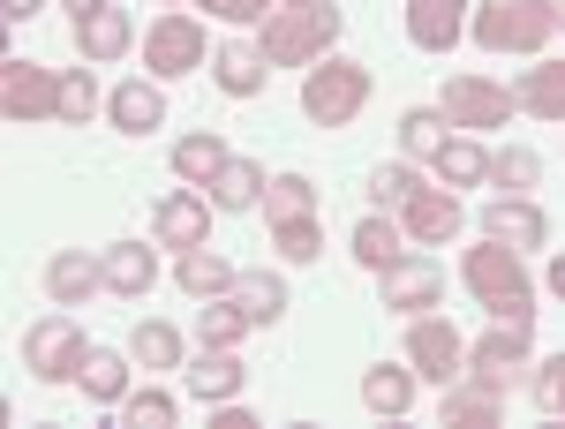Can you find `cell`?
<instances>
[{
  "instance_id": "6da1fadb",
  "label": "cell",
  "mask_w": 565,
  "mask_h": 429,
  "mask_svg": "<svg viewBox=\"0 0 565 429\" xmlns=\"http://www.w3.org/2000/svg\"><path fill=\"white\" fill-rule=\"evenodd\" d=\"M332 39H340V8L332 0H302V8H271L257 45L271 68H317Z\"/></svg>"
},
{
  "instance_id": "7a4b0ae2",
  "label": "cell",
  "mask_w": 565,
  "mask_h": 429,
  "mask_svg": "<svg viewBox=\"0 0 565 429\" xmlns=\"http://www.w3.org/2000/svg\"><path fill=\"white\" fill-rule=\"evenodd\" d=\"M460 279L476 287L482 309H498V317H535V287H527V271H521V249H505V242L482 234V249L460 257Z\"/></svg>"
},
{
  "instance_id": "3957f363",
  "label": "cell",
  "mask_w": 565,
  "mask_h": 429,
  "mask_svg": "<svg viewBox=\"0 0 565 429\" xmlns=\"http://www.w3.org/2000/svg\"><path fill=\"white\" fill-rule=\"evenodd\" d=\"M527 354H535V317H498V324L468 346V377L505 399L513 385H527V377H535V369H527Z\"/></svg>"
},
{
  "instance_id": "277c9868",
  "label": "cell",
  "mask_w": 565,
  "mask_h": 429,
  "mask_svg": "<svg viewBox=\"0 0 565 429\" xmlns=\"http://www.w3.org/2000/svg\"><path fill=\"white\" fill-rule=\"evenodd\" d=\"M362 98H370V68L362 61H317L302 76V114L317 129H348L362 114Z\"/></svg>"
},
{
  "instance_id": "5b68a950",
  "label": "cell",
  "mask_w": 565,
  "mask_h": 429,
  "mask_svg": "<svg viewBox=\"0 0 565 429\" xmlns=\"http://www.w3.org/2000/svg\"><path fill=\"white\" fill-rule=\"evenodd\" d=\"M468 39H476L482 53H543L551 23H543V8H535V0H476Z\"/></svg>"
},
{
  "instance_id": "8992f818",
  "label": "cell",
  "mask_w": 565,
  "mask_h": 429,
  "mask_svg": "<svg viewBox=\"0 0 565 429\" xmlns=\"http://www.w3.org/2000/svg\"><path fill=\"white\" fill-rule=\"evenodd\" d=\"M84 317L76 309H53V317H39L31 332H23V362H31V377H45V385H68L76 369H84Z\"/></svg>"
},
{
  "instance_id": "52a82bcc",
  "label": "cell",
  "mask_w": 565,
  "mask_h": 429,
  "mask_svg": "<svg viewBox=\"0 0 565 429\" xmlns=\"http://www.w3.org/2000/svg\"><path fill=\"white\" fill-rule=\"evenodd\" d=\"M407 362H415V377H430V385L445 392V385L468 377V340H460L445 317H407Z\"/></svg>"
},
{
  "instance_id": "ba28073f",
  "label": "cell",
  "mask_w": 565,
  "mask_h": 429,
  "mask_svg": "<svg viewBox=\"0 0 565 429\" xmlns=\"http://www.w3.org/2000/svg\"><path fill=\"white\" fill-rule=\"evenodd\" d=\"M212 53H204V23L196 15H181V8H167L151 31H143V68L151 76H189V68H204Z\"/></svg>"
},
{
  "instance_id": "9c48e42d",
  "label": "cell",
  "mask_w": 565,
  "mask_h": 429,
  "mask_svg": "<svg viewBox=\"0 0 565 429\" xmlns=\"http://www.w3.org/2000/svg\"><path fill=\"white\" fill-rule=\"evenodd\" d=\"M521 114V98L490 76H445V121L452 129H505Z\"/></svg>"
},
{
  "instance_id": "30bf717a",
  "label": "cell",
  "mask_w": 565,
  "mask_h": 429,
  "mask_svg": "<svg viewBox=\"0 0 565 429\" xmlns=\"http://www.w3.org/2000/svg\"><path fill=\"white\" fill-rule=\"evenodd\" d=\"M0 114L8 121H53L61 114V76L39 61H8L0 68Z\"/></svg>"
},
{
  "instance_id": "8fae6325",
  "label": "cell",
  "mask_w": 565,
  "mask_h": 429,
  "mask_svg": "<svg viewBox=\"0 0 565 429\" xmlns=\"http://www.w3.org/2000/svg\"><path fill=\"white\" fill-rule=\"evenodd\" d=\"M212 196L204 189H174V196H159V212H151V234H159V249H204L212 242Z\"/></svg>"
},
{
  "instance_id": "7c38bea8",
  "label": "cell",
  "mask_w": 565,
  "mask_h": 429,
  "mask_svg": "<svg viewBox=\"0 0 565 429\" xmlns=\"http://www.w3.org/2000/svg\"><path fill=\"white\" fill-rule=\"evenodd\" d=\"M377 287H385V309H399V317H430L437 301H445V271H437L430 257H399L377 271Z\"/></svg>"
},
{
  "instance_id": "4fadbf2b",
  "label": "cell",
  "mask_w": 565,
  "mask_h": 429,
  "mask_svg": "<svg viewBox=\"0 0 565 429\" xmlns=\"http://www.w3.org/2000/svg\"><path fill=\"white\" fill-rule=\"evenodd\" d=\"M399 226H407V242H423V249H445V242H452V234H460V196H452V189H415V196H407V204H399Z\"/></svg>"
},
{
  "instance_id": "5bb4252c",
  "label": "cell",
  "mask_w": 565,
  "mask_h": 429,
  "mask_svg": "<svg viewBox=\"0 0 565 429\" xmlns=\"http://www.w3.org/2000/svg\"><path fill=\"white\" fill-rule=\"evenodd\" d=\"M468 8L476 0H407V39L423 45V53H452V45L468 39Z\"/></svg>"
},
{
  "instance_id": "9a60e30c",
  "label": "cell",
  "mask_w": 565,
  "mask_h": 429,
  "mask_svg": "<svg viewBox=\"0 0 565 429\" xmlns=\"http://www.w3.org/2000/svg\"><path fill=\"white\" fill-rule=\"evenodd\" d=\"M181 385H189V399H204V407H226V399H242L249 369L234 362V346H204V354L181 369Z\"/></svg>"
},
{
  "instance_id": "2e32d148",
  "label": "cell",
  "mask_w": 565,
  "mask_h": 429,
  "mask_svg": "<svg viewBox=\"0 0 565 429\" xmlns=\"http://www.w3.org/2000/svg\"><path fill=\"white\" fill-rule=\"evenodd\" d=\"M264 76H271V61H264V45H257V39H226V45H212V84L226 90V98H257Z\"/></svg>"
},
{
  "instance_id": "e0dca14e",
  "label": "cell",
  "mask_w": 565,
  "mask_h": 429,
  "mask_svg": "<svg viewBox=\"0 0 565 429\" xmlns=\"http://www.w3.org/2000/svg\"><path fill=\"white\" fill-rule=\"evenodd\" d=\"M98 271H106V287L121 301H143L159 287V257H151L143 242H106V249H98Z\"/></svg>"
},
{
  "instance_id": "ac0fdd59",
  "label": "cell",
  "mask_w": 565,
  "mask_h": 429,
  "mask_svg": "<svg viewBox=\"0 0 565 429\" xmlns=\"http://www.w3.org/2000/svg\"><path fill=\"white\" fill-rule=\"evenodd\" d=\"M482 234L505 242V249H543V242H551V226H543V212H535L527 196H498V204H482Z\"/></svg>"
},
{
  "instance_id": "d6986e66",
  "label": "cell",
  "mask_w": 565,
  "mask_h": 429,
  "mask_svg": "<svg viewBox=\"0 0 565 429\" xmlns=\"http://www.w3.org/2000/svg\"><path fill=\"white\" fill-rule=\"evenodd\" d=\"M106 114H114V129H121V136H151L159 121H167V90L143 84V76H129V84L106 90Z\"/></svg>"
},
{
  "instance_id": "ffe728a7",
  "label": "cell",
  "mask_w": 565,
  "mask_h": 429,
  "mask_svg": "<svg viewBox=\"0 0 565 429\" xmlns=\"http://www.w3.org/2000/svg\"><path fill=\"white\" fill-rule=\"evenodd\" d=\"M129 45H136V23L114 8V0L90 8V15H76V53H84V61H121Z\"/></svg>"
},
{
  "instance_id": "44dd1931",
  "label": "cell",
  "mask_w": 565,
  "mask_h": 429,
  "mask_svg": "<svg viewBox=\"0 0 565 429\" xmlns=\"http://www.w3.org/2000/svg\"><path fill=\"white\" fill-rule=\"evenodd\" d=\"M98 287H106V271H98V257H84V249H61V257L45 264V294L61 301V309H84Z\"/></svg>"
},
{
  "instance_id": "7402d4cb",
  "label": "cell",
  "mask_w": 565,
  "mask_h": 429,
  "mask_svg": "<svg viewBox=\"0 0 565 429\" xmlns=\"http://www.w3.org/2000/svg\"><path fill=\"white\" fill-rule=\"evenodd\" d=\"M174 279H181V294H189V301H212V294H234V279H242V271L204 242V249H181Z\"/></svg>"
},
{
  "instance_id": "603a6c76",
  "label": "cell",
  "mask_w": 565,
  "mask_h": 429,
  "mask_svg": "<svg viewBox=\"0 0 565 429\" xmlns=\"http://www.w3.org/2000/svg\"><path fill=\"white\" fill-rule=\"evenodd\" d=\"M129 362L136 354H114V346H90L84 354V369H76V385L98 399V407H121L129 399Z\"/></svg>"
},
{
  "instance_id": "cb8c5ba5",
  "label": "cell",
  "mask_w": 565,
  "mask_h": 429,
  "mask_svg": "<svg viewBox=\"0 0 565 429\" xmlns=\"http://www.w3.org/2000/svg\"><path fill=\"white\" fill-rule=\"evenodd\" d=\"M399 242H407V226H399V218H377V212H370L362 226H354V242H348V249H354V264H362V271H385V264L407 257Z\"/></svg>"
},
{
  "instance_id": "d4e9b609",
  "label": "cell",
  "mask_w": 565,
  "mask_h": 429,
  "mask_svg": "<svg viewBox=\"0 0 565 429\" xmlns=\"http://www.w3.org/2000/svg\"><path fill=\"white\" fill-rule=\"evenodd\" d=\"M430 167L445 189H476V181H490V151H482L476 136H445V151H437Z\"/></svg>"
},
{
  "instance_id": "484cf974",
  "label": "cell",
  "mask_w": 565,
  "mask_h": 429,
  "mask_svg": "<svg viewBox=\"0 0 565 429\" xmlns=\"http://www.w3.org/2000/svg\"><path fill=\"white\" fill-rule=\"evenodd\" d=\"M212 204H218V212H257V204H264V167H257V159H226L218 181H212Z\"/></svg>"
},
{
  "instance_id": "4316f807",
  "label": "cell",
  "mask_w": 565,
  "mask_h": 429,
  "mask_svg": "<svg viewBox=\"0 0 565 429\" xmlns=\"http://www.w3.org/2000/svg\"><path fill=\"white\" fill-rule=\"evenodd\" d=\"M234 301L249 309V324H279L295 294H287V279H279V271H242V279H234Z\"/></svg>"
},
{
  "instance_id": "83f0119b",
  "label": "cell",
  "mask_w": 565,
  "mask_h": 429,
  "mask_svg": "<svg viewBox=\"0 0 565 429\" xmlns=\"http://www.w3.org/2000/svg\"><path fill=\"white\" fill-rule=\"evenodd\" d=\"M226 159H234V151H226V136H212V129H204V136H181V143H174V173H181V181H196V189H212Z\"/></svg>"
},
{
  "instance_id": "f1b7e54d",
  "label": "cell",
  "mask_w": 565,
  "mask_h": 429,
  "mask_svg": "<svg viewBox=\"0 0 565 429\" xmlns=\"http://www.w3.org/2000/svg\"><path fill=\"white\" fill-rule=\"evenodd\" d=\"M527 114H543V121H565V61H543V68H527L521 84H513Z\"/></svg>"
},
{
  "instance_id": "f546056e",
  "label": "cell",
  "mask_w": 565,
  "mask_h": 429,
  "mask_svg": "<svg viewBox=\"0 0 565 429\" xmlns=\"http://www.w3.org/2000/svg\"><path fill=\"white\" fill-rule=\"evenodd\" d=\"M362 407H370V415H407V407H415V369L377 362V369L362 377Z\"/></svg>"
},
{
  "instance_id": "4dcf8cb0",
  "label": "cell",
  "mask_w": 565,
  "mask_h": 429,
  "mask_svg": "<svg viewBox=\"0 0 565 429\" xmlns=\"http://www.w3.org/2000/svg\"><path fill=\"white\" fill-rule=\"evenodd\" d=\"M445 136H452L445 106H415V114H399V151H407V159H437Z\"/></svg>"
},
{
  "instance_id": "1f68e13d",
  "label": "cell",
  "mask_w": 565,
  "mask_h": 429,
  "mask_svg": "<svg viewBox=\"0 0 565 429\" xmlns=\"http://www.w3.org/2000/svg\"><path fill=\"white\" fill-rule=\"evenodd\" d=\"M242 332H249V309H242L234 294L204 301V317H196V346H242Z\"/></svg>"
},
{
  "instance_id": "d6a6232c",
  "label": "cell",
  "mask_w": 565,
  "mask_h": 429,
  "mask_svg": "<svg viewBox=\"0 0 565 429\" xmlns=\"http://www.w3.org/2000/svg\"><path fill=\"white\" fill-rule=\"evenodd\" d=\"M317 212V189H309V173H271L264 181V218L279 226V218H309Z\"/></svg>"
},
{
  "instance_id": "836d02e7",
  "label": "cell",
  "mask_w": 565,
  "mask_h": 429,
  "mask_svg": "<svg viewBox=\"0 0 565 429\" xmlns=\"http://www.w3.org/2000/svg\"><path fill=\"white\" fill-rule=\"evenodd\" d=\"M437 415H445V422L482 429V422H498V392L476 385V377H460V385H445V407H437Z\"/></svg>"
},
{
  "instance_id": "e575fe53",
  "label": "cell",
  "mask_w": 565,
  "mask_h": 429,
  "mask_svg": "<svg viewBox=\"0 0 565 429\" xmlns=\"http://www.w3.org/2000/svg\"><path fill=\"white\" fill-rule=\"evenodd\" d=\"M490 181H498L505 196H527V189L543 181V159H535L527 143H505V151H490Z\"/></svg>"
},
{
  "instance_id": "d590c367",
  "label": "cell",
  "mask_w": 565,
  "mask_h": 429,
  "mask_svg": "<svg viewBox=\"0 0 565 429\" xmlns=\"http://www.w3.org/2000/svg\"><path fill=\"white\" fill-rule=\"evenodd\" d=\"M129 354L143 362V369H181V332H174V324H136Z\"/></svg>"
},
{
  "instance_id": "8d00e7d4",
  "label": "cell",
  "mask_w": 565,
  "mask_h": 429,
  "mask_svg": "<svg viewBox=\"0 0 565 429\" xmlns=\"http://www.w3.org/2000/svg\"><path fill=\"white\" fill-rule=\"evenodd\" d=\"M98 106H106V98H98V76H90V68H68V76H61V114H53V121L84 129Z\"/></svg>"
},
{
  "instance_id": "74e56055",
  "label": "cell",
  "mask_w": 565,
  "mask_h": 429,
  "mask_svg": "<svg viewBox=\"0 0 565 429\" xmlns=\"http://www.w3.org/2000/svg\"><path fill=\"white\" fill-rule=\"evenodd\" d=\"M271 234H279V257H287V264L324 257V226H317V212H309V218H279Z\"/></svg>"
},
{
  "instance_id": "f35d334b",
  "label": "cell",
  "mask_w": 565,
  "mask_h": 429,
  "mask_svg": "<svg viewBox=\"0 0 565 429\" xmlns=\"http://www.w3.org/2000/svg\"><path fill=\"white\" fill-rule=\"evenodd\" d=\"M415 189H423V173H415V167H377V173H370V204H377V212H399Z\"/></svg>"
},
{
  "instance_id": "ab89813d",
  "label": "cell",
  "mask_w": 565,
  "mask_h": 429,
  "mask_svg": "<svg viewBox=\"0 0 565 429\" xmlns=\"http://www.w3.org/2000/svg\"><path fill=\"white\" fill-rule=\"evenodd\" d=\"M121 422L129 429H174V399L167 392H129L121 399Z\"/></svg>"
},
{
  "instance_id": "60d3db41",
  "label": "cell",
  "mask_w": 565,
  "mask_h": 429,
  "mask_svg": "<svg viewBox=\"0 0 565 429\" xmlns=\"http://www.w3.org/2000/svg\"><path fill=\"white\" fill-rule=\"evenodd\" d=\"M527 392H535V407H543V415L558 422V415H565V354H551V362H543V369L527 377Z\"/></svg>"
},
{
  "instance_id": "b9f144b4",
  "label": "cell",
  "mask_w": 565,
  "mask_h": 429,
  "mask_svg": "<svg viewBox=\"0 0 565 429\" xmlns=\"http://www.w3.org/2000/svg\"><path fill=\"white\" fill-rule=\"evenodd\" d=\"M196 8L218 23H264V0H196Z\"/></svg>"
},
{
  "instance_id": "7bdbcfd3",
  "label": "cell",
  "mask_w": 565,
  "mask_h": 429,
  "mask_svg": "<svg viewBox=\"0 0 565 429\" xmlns=\"http://www.w3.org/2000/svg\"><path fill=\"white\" fill-rule=\"evenodd\" d=\"M543 287H551V294L565 301V249H558V257H551V271H543Z\"/></svg>"
},
{
  "instance_id": "ee69618b",
  "label": "cell",
  "mask_w": 565,
  "mask_h": 429,
  "mask_svg": "<svg viewBox=\"0 0 565 429\" xmlns=\"http://www.w3.org/2000/svg\"><path fill=\"white\" fill-rule=\"evenodd\" d=\"M0 15H8V23H23V15H39V0H0Z\"/></svg>"
},
{
  "instance_id": "f6af8a7d",
  "label": "cell",
  "mask_w": 565,
  "mask_h": 429,
  "mask_svg": "<svg viewBox=\"0 0 565 429\" xmlns=\"http://www.w3.org/2000/svg\"><path fill=\"white\" fill-rule=\"evenodd\" d=\"M535 8H543V23H551V31H565V0H535Z\"/></svg>"
},
{
  "instance_id": "bcb514c9",
  "label": "cell",
  "mask_w": 565,
  "mask_h": 429,
  "mask_svg": "<svg viewBox=\"0 0 565 429\" xmlns=\"http://www.w3.org/2000/svg\"><path fill=\"white\" fill-rule=\"evenodd\" d=\"M61 8H68V15H90V8H106V0H61Z\"/></svg>"
},
{
  "instance_id": "7dc6e473",
  "label": "cell",
  "mask_w": 565,
  "mask_h": 429,
  "mask_svg": "<svg viewBox=\"0 0 565 429\" xmlns=\"http://www.w3.org/2000/svg\"><path fill=\"white\" fill-rule=\"evenodd\" d=\"M271 8H302V0H264V15H271Z\"/></svg>"
}]
</instances>
